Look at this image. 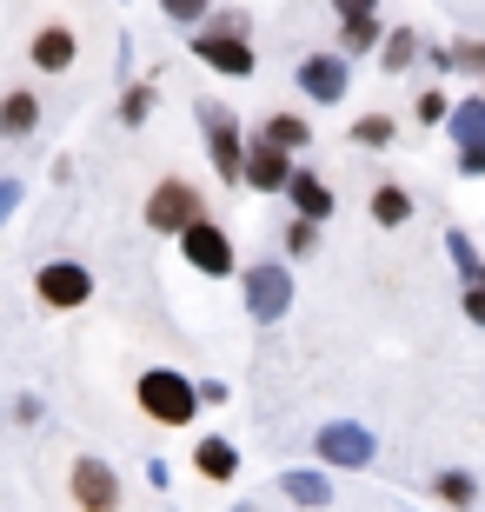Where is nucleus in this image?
<instances>
[{"instance_id": "31", "label": "nucleus", "mask_w": 485, "mask_h": 512, "mask_svg": "<svg viewBox=\"0 0 485 512\" xmlns=\"http://www.w3.org/2000/svg\"><path fill=\"white\" fill-rule=\"evenodd\" d=\"M14 200H20V187H14V180H0V220H7V207H14Z\"/></svg>"}, {"instance_id": "29", "label": "nucleus", "mask_w": 485, "mask_h": 512, "mask_svg": "<svg viewBox=\"0 0 485 512\" xmlns=\"http://www.w3.org/2000/svg\"><path fill=\"white\" fill-rule=\"evenodd\" d=\"M160 7H167L173 20H200L206 14V0H160Z\"/></svg>"}, {"instance_id": "10", "label": "nucleus", "mask_w": 485, "mask_h": 512, "mask_svg": "<svg viewBox=\"0 0 485 512\" xmlns=\"http://www.w3.org/2000/svg\"><path fill=\"white\" fill-rule=\"evenodd\" d=\"M333 7H339V20H346L339 47H346V54H366L379 40V0H333Z\"/></svg>"}, {"instance_id": "12", "label": "nucleus", "mask_w": 485, "mask_h": 512, "mask_svg": "<svg viewBox=\"0 0 485 512\" xmlns=\"http://www.w3.org/2000/svg\"><path fill=\"white\" fill-rule=\"evenodd\" d=\"M74 499L80 506H113V499H120V479H113L100 459H80L74 466Z\"/></svg>"}, {"instance_id": "20", "label": "nucleus", "mask_w": 485, "mask_h": 512, "mask_svg": "<svg viewBox=\"0 0 485 512\" xmlns=\"http://www.w3.org/2000/svg\"><path fill=\"white\" fill-rule=\"evenodd\" d=\"M446 247H452V260H459V273H466V286H479L485 280V260L472 253V240H466V233H452Z\"/></svg>"}, {"instance_id": "16", "label": "nucleus", "mask_w": 485, "mask_h": 512, "mask_svg": "<svg viewBox=\"0 0 485 512\" xmlns=\"http://www.w3.org/2000/svg\"><path fill=\"white\" fill-rule=\"evenodd\" d=\"M193 466H200V473L213 479V486H226V479L240 473V453H233L226 439H200V453H193Z\"/></svg>"}, {"instance_id": "4", "label": "nucleus", "mask_w": 485, "mask_h": 512, "mask_svg": "<svg viewBox=\"0 0 485 512\" xmlns=\"http://www.w3.org/2000/svg\"><path fill=\"white\" fill-rule=\"evenodd\" d=\"M193 54L206 60V67H220V74H253V47L240 40V20H220V27H206L200 40H193Z\"/></svg>"}, {"instance_id": "6", "label": "nucleus", "mask_w": 485, "mask_h": 512, "mask_svg": "<svg viewBox=\"0 0 485 512\" xmlns=\"http://www.w3.org/2000/svg\"><path fill=\"white\" fill-rule=\"evenodd\" d=\"M240 180H246L253 193H280L286 180H293V167H286V147L260 133V140L246 147V160H240Z\"/></svg>"}, {"instance_id": "22", "label": "nucleus", "mask_w": 485, "mask_h": 512, "mask_svg": "<svg viewBox=\"0 0 485 512\" xmlns=\"http://www.w3.org/2000/svg\"><path fill=\"white\" fill-rule=\"evenodd\" d=\"M147 107H153V87H133V94L120 100V120H127V127H140V120H147Z\"/></svg>"}, {"instance_id": "19", "label": "nucleus", "mask_w": 485, "mask_h": 512, "mask_svg": "<svg viewBox=\"0 0 485 512\" xmlns=\"http://www.w3.org/2000/svg\"><path fill=\"white\" fill-rule=\"evenodd\" d=\"M266 140H280V147L286 153H299V147H306V140H313V133H306V120H293V114H280V120H266Z\"/></svg>"}, {"instance_id": "14", "label": "nucleus", "mask_w": 485, "mask_h": 512, "mask_svg": "<svg viewBox=\"0 0 485 512\" xmlns=\"http://www.w3.org/2000/svg\"><path fill=\"white\" fill-rule=\"evenodd\" d=\"M286 193H293V207L306 213V220H326V213H333V187H326V180H313V173H293V180H286Z\"/></svg>"}, {"instance_id": "9", "label": "nucleus", "mask_w": 485, "mask_h": 512, "mask_svg": "<svg viewBox=\"0 0 485 512\" xmlns=\"http://www.w3.org/2000/svg\"><path fill=\"white\" fill-rule=\"evenodd\" d=\"M286 293H293V286H286L280 266H253V273H246V306H253L260 320H280V313H286Z\"/></svg>"}, {"instance_id": "28", "label": "nucleus", "mask_w": 485, "mask_h": 512, "mask_svg": "<svg viewBox=\"0 0 485 512\" xmlns=\"http://www.w3.org/2000/svg\"><path fill=\"white\" fill-rule=\"evenodd\" d=\"M313 227H319V220H306V213H299V227L286 233V247H293V253H313Z\"/></svg>"}, {"instance_id": "7", "label": "nucleus", "mask_w": 485, "mask_h": 512, "mask_svg": "<svg viewBox=\"0 0 485 512\" xmlns=\"http://www.w3.org/2000/svg\"><path fill=\"white\" fill-rule=\"evenodd\" d=\"M206 140H213V167H220V180H240V160H246V147H240V127H233V114L226 107H206Z\"/></svg>"}, {"instance_id": "17", "label": "nucleus", "mask_w": 485, "mask_h": 512, "mask_svg": "<svg viewBox=\"0 0 485 512\" xmlns=\"http://www.w3.org/2000/svg\"><path fill=\"white\" fill-rule=\"evenodd\" d=\"M406 213H412V200H406V187H373V220L379 227H406Z\"/></svg>"}, {"instance_id": "15", "label": "nucleus", "mask_w": 485, "mask_h": 512, "mask_svg": "<svg viewBox=\"0 0 485 512\" xmlns=\"http://www.w3.org/2000/svg\"><path fill=\"white\" fill-rule=\"evenodd\" d=\"M34 120H40V100L27 94V87H14V94L0 100V133H7V140H20V133H34Z\"/></svg>"}, {"instance_id": "2", "label": "nucleus", "mask_w": 485, "mask_h": 512, "mask_svg": "<svg viewBox=\"0 0 485 512\" xmlns=\"http://www.w3.org/2000/svg\"><path fill=\"white\" fill-rule=\"evenodd\" d=\"M180 253H187L193 273H213V280H220V273H233V240H226V233L213 227L206 213L180 227Z\"/></svg>"}, {"instance_id": "8", "label": "nucleus", "mask_w": 485, "mask_h": 512, "mask_svg": "<svg viewBox=\"0 0 485 512\" xmlns=\"http://www.w3.org/2000/svg\"><path fill=\"white\" fill-rule=\"evenodd\" d=\"M319 459L366 466V459H373V433H366V426H319Z\"/></svg>"}, {"instance_id": "23", "label": "nucleus", "mask_w": 485, "mask_h": 512, "mask_svg": "<svg viewBox=\"0 0 485 512\" xmlns=\"http://www.w3.org/2000/svg\"><path fill=\"white\" fill-rule=\"evenodd\" d=\"M412 47H419V34H412V27H399V34L386 40V67H406V60H412Z\"/></svg>"}, {"instance_id": "3", "label": "nucleus", "mask_w": 485, "mask_h": 512, "mask_svg": "<svg viewBox=\"0 0 485 512\" xmlns=\"http://www.w3.org/2000/svg\"><path fill=\"white\" fill-rule=\"evenodd\" d=\"M34 293L47 306H60V313H74V306L94 300V273L74 266V260H54V266H40V273H34Z\"/></svg>"}, {"instance_id": "18", "label": "nucleus", "mask_w": 485, "mask_h": 512, "mask_svg": "<svg viewBox=\"0 0 485 512\" xmlns=\"http://www.w3.org/2000/svg\"><path fill=\"white\" fill-rule=\"evenodd\" d=\"M452 133H459V153H466V147H485V100H466V107L452 114Z\"/></svg>"}, {"instance_id": "30", "label": "nucleus", "mask_w": 485, "mask_h": 512, "mask_svg": "<svg viewBox=\"0 0 485 512\" xmlns=\"http://www.w3.org/2000/svg\"><path fill=\"white\" fill-rule=\"evenodd\" d=\"M466 313H472V326H485V280L466 286Z\"/></svg>"}, {"instance_id": "26", "label": "nucleus", "mask_w": 485, "mask_h": 512, "mask_svg": "<svg viewBox=\"0 0 485 512\" xmlns=\"http://www.w3.org/2000/svg\"><path fill=\"white\" fill-rule=\"evenodd\" d=\"M286 493H293V499H326V479H313V473H286Z\"/></svg>"}, {"instance_id": "13", "label": "nucleus", "mask_w": 485, "mask_h": 512, "mask_svg": "<svg viewBox=\"0 0 485 512\" xmlns=\"http://www.w3.org/2000/svg\"><path fill=\"white\" fill-rule=\"evenodd\" d=\"M299 87L313 100H339L346 94V67H339V60H306V67H299Z\"/></svg>"}, {"instance_id": "21", "label": "nucleus", "mask_w": 485, "mask_h": 512, "mask_svg": "<svg viewBox=\"0 0 485 512\" xmlns=\"http://www.w3.org/2000/svg\"><path fill=\"white\" fill-rule=\"evenodd\" d=\"M353 140H359V147H386V140H392V120H386V114H366V120L353 127Z\"/></svg>"}, {"instance_id": "5", "label": "nucleus", "mask_w": 485, "mask_h": 512, "mask_svg": "<svg viewBox=\"0 0 485 512\" xmlns=\"http://www.w3.org/2000/svg\"><path fill=\"white\" fill-rule=\"evenodd\" d=\"M187 220H200V193H193L187 180H160V187L147 193V227L153 233H180Z\"/></svg>"}, {"instance_id": "1", "label": "nucleus", "mask_w": 485, "mask_h": 512, "mask_svg": "<svg viewBox=\"0 0 485 512\" xmlns=\"http://www.w3.org/2000/svg\"><path fill=\"white\" fill-rule=\"evenodd\" d=\"M140 406H147L160 426H193V406H200V393H193L173 366H153V373H140Z\"/></svg>"}, {"instance_id": "25", "label": "nucleus", "mask_w": 485, "mask_h": 512, "mask_svg": "<svg viewBox=\"0 0 485 512\" xmlns=\"http://www.w3.org/2000/svg\"><path fill=\"white\" fill-rule=\"evenodd\" d=\"M439 120H452L446 94H419V127H439Z\"/></svg>"}, {"instance_id": "27", "label": "nucleus", "mask_w": 485, "mask_h": 512, "mask_svg": "<svg viewBox=\"0 0 485 512\" xmlns=\"http://www.w3.org/2000/svg\"><path fill=\"white\" fill-rule=\"evenodd\" d=\"M439 499H452V506H466V499H472V479H466V473H446V479H439Z\"/></svg>"}, {"instance_id": "24", "label": "nucleus", "mask_w": 485, "mask_h": 512, "mask_svg": "<svg viewBox=\"0 0 485 512\" xmlns=\"http://www.w3.org/2000/svg\"><path fill=\"white\" fill-rule=\"evenodd\" d=\"M452 67H466V74H485V47H479V40H459V47H452Z\"/></svg>"}, {"instance_id": "11", "label": "nucleus", "mask_w": 485, "mask_h": 512, "mask_svg": "<svg viewBox=\"0 0 485 512\" xmlns=\"http://www.w3.org/2000/svg\"><path fill=\"white\" fill-rule=\"evenodd\" d=\"M27 54H34L40 74H67V67H74V27H40Z\"/></svg>"}]
</instances>
